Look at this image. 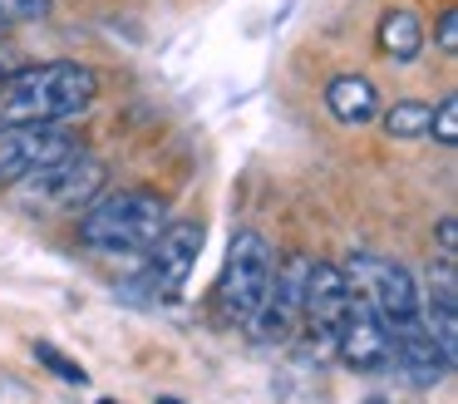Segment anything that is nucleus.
Returning <instances> with one entry per match:
<instances>
[{
    "instance_id": "1",
    "label": "nucleus",
    "mask_w": 458,
    "mask_h": 404,
    "mask_svg": "<svg viewBox=\"0 0 458 404\" xmlns=\"http://www.w3.org/2000/svg\"><path fill=\"white\" fill-rule=\"evenodd\" d=\"M99 94V74L74 59L25 64L5 74L0 84V128H30V124H64L84 114Z\"/></svg>"
},
{
    "instance_id": "16",
    "label": "nucleus",
    "mask_w": 458,
    "mask_h": 404,
    "mask_svg": "<svg viewBox=\"0 0 458 404\" xmlns=\"http://www.w3.org/2000/svg\"><path fill=\"white\" fill-rule=\"evenodd\" d=\"M35 355H40V360L50 365V370L60 374L64 384H84V380H89V370H84L80 360H70V355H60V350H55L50 340H40V345H35Z\"/></svg>"
},
{
    "instance_id": "12",
    "label": "nucleus",
    "mask_w": 458,
    "mask_h": 404,
    "mask_svg": "<svg viewBox=\"0 0 458 404\" xmlns=\"http://www.w3.org/2000/svg\"><path fill=\"white\" fill-rule=\"evenodd\" d=\"M326 108L340 118L345 128H360L379 114V94L365 74H335L326 84Z\"/></svg>"
},
{
    "instance_id": "10",
    "label": "nucleus",
    "mask_w": 458,
    "mask_h": 404,
    "mask_svg": "<svg viewBox=\"0 0 458 404\" xmlns=\"http://www.w3.org/2000/svg\"><path fill=\"white\" fill-rule=\"evenodd\" d=\"M335 355L350 365V370H360V374H375V370H389V365H394L389 325L379 321L360 296H355V305H350L345 325H340V335H335Z\"/></svg>"
},
{
    "instance_id": "8",
    "label": "nucleus",
    "mask_w": 458,
    "mask_h": 404,
    "mask_svg": "<svg viewBox=\"0 0 458 404\" xmlns=\"http://www.w3.org/2000/svg\"><path fill=\"white\" fill-rule=\"evenodd\" d=\"M198 252H202V222H168L163 236L148 246V286L153 296L173 301V296L188 286L192 266H198Z\"/></svg>"
},
{
    "instance_id": "21",
    "label": "nucleus",
    "mask_w": 458,
    "mask_h": 404,
    "mask_svg": "<svg viewBox=\"0 0 458 404\" xmlns=\"http://www.w3.org/2000/svg\"><path fill=\"white\" fill-rule=\"evenodd\" d=\"M0 84H5V59H0Z\"/></svg>"
},
{
    "instance_id": "3",
    "label": "nucleus",
    "mask_w": 458,
    "mask_h": 404,
    "mask_svg": "<svg viewBox=\"0 0 458 404\" xmlns=\"http://www.w3.org/2000/svg\"><path fill=\"white\" fill-rule=\"evenodd\" d=\"M271 276H276V252L261 232H237L227 246V262H222V281H217V305L227 321L251 325V315L267 305Z\"/></svg>"
},
{
    "instance_id": "20",
    "label": "nucleus",
    "mask_w": 458,
    "mask_h": 404,
    "mask_svg": "<svg viewBox=\"0 0 458 404\" xmlns=\"http://www.w3.org/2000/svg\"><path fill=\"white\" fill-rule=\"evenodd\" d=\"M158 404H182V400H173V394H158Z\"/></svg>"
},
{
    "instance_id": "14",
    "label": "nucleus",
    "mask_w": 458,
    "mask_h": 404,
    "mask_svg": "<svg viewBox=\"0 0 458 404\" xmlns=\"http://www.w3.org/2000/svg\"><path fill=\"white\" fill-rule=\"evenodd\" d=\"M385 133L394 138V143L428 138V104H419V99H399V104L385 114Z\"/></svg>"
},
{
    "instance_id": "15",
    "label": "nucleus",
    "mask_w": 458,
    "mask_h": 404,
    "mask_svg": "<svg viewBox=\"0 0 458 404\" xmlns=\"http://www.w3.org/2000/svg\"><path fill=\"white\" fill-rule=\"evenodd\" d=\"M428 138H438L444 148L458 143V94H444L428 108Z\"/></svg>"
},
{
    "instance_id": "9",
    "label": "nucleus",
    "mask_w": 458,
    "mask_h": 404,
    "mask_svg": "<svg viewBox=\"0 0 458 404\" xmlns=\"http://www.w3.org/2000/svg\"><path fill=\"white\" fill-rule=\"evenodd\" d=\"M350 305H355V291H350L345 271H340L335 262H310L306 296H301V321L335 345V335H340V325H345Z\"/></svg>"
},
{
    "instance_id": "7",
    "label": "nucleus",
    "mask_w": 458,
    "mask_h": 404,
    "mask_svg": "<svg viewBox=\"0 0 458 404\" xmlns=\"http://www.w3.org/2000/svg\"><path fill=\"white\" fill-rule=\"evenodd\" d=\"M306 276H310V256H291V262H276V276H271L267 305L251 315V335L261 345H286L301 325V296H306Z\"/></svg>"
},
{
    "instance_id": "11",
    "label": "nucleus",
    "mask_w": 458,
    "mask_h": 404,
    "mask_svg": "<svg viewBox=\"0 0 458 404\" xmlns=\"http://www.w3.org/2000/svg\"><path fill=\"white\" fill-rule=\"evenodd\" d=\"M389 340H394V365H399V370H409V380H414V384L448 380L454 360H448V355L434 345V335L424 331V321H419V315H414V321L389 325Z\"/></svg>"
},
{
    "instance_id": "4",
    "label": "nucleus",
    "mask_w": 458,
    "mask_h": 404,
    "mask_svg": "<svg viewBox=\"0 0 458 404\" xmlns=\"http://www.w3.org/2000/svg\"><path fill=\"white\" fill-rule=\"evenodd\" d=\"M350 281V291L369 305L385 325H399V321H414L419 315V281L409 266L389 262L379 252H350V262L340 266Z\"/></svg>"
},
{
    "instance_id": "19",
    "label": "nucleus",
    "mask_w": 458,
    "mask_h": 404,
    "mask_svg": "<svg viewBox=\"0 0 458 404\" xmlns=\"http://www.w3.org/2000/svg\"><path fill=\"white\" fill-rule=\"evenodd\" d=\"M438 49H444V55H458V10L454 5L438 15Z\"/></svg>"
},
{
    "instance_id": "5",
    "label": "nucleus",
    "mask_w": 458,
    "mask_h": 404,
    "mask_svg": "<svg viewBox=\"0 0 458 404\" xmlns=\"http://www.w3.org/2000/svg\"><path fill=\"white\" fill-rule=\"evenodd\" d=\"M104 177H109L104 158L74 148L64 163L45 168V173L21 177V183H15V197H21V202H30V207H55V212H84V207L104 193Z\"/></svg>"
},
{
    "instance_id": "18",
    "label": "nucleus",
    "mask_w": 458,
    "mask_h": 404,
    "mask_svg": "<svg viewBox=\"0 0 458 404\" xmlns=\"http://www.w3.org/2000/svg\"><path fill=\"white\" fill-rule=\"evenodd\" d=\"M454 252H458V217L444 212V217H438V256L454 262Z\"/></svg>"
},
{
    "instance_id": "2",
    "label": "nucleus",
    "mask_w": 458,
    "mask_h": 404,
    "mask_svg": "<svg viewBox=\"0 0 458 404\" xmlns=\"http://www.w3.org/2000/svg\"><path fill=\"white\" fill-rule=\"evenodd\" d=\"M168 227V202L148 187L99 193L80 217V242L99 256H148Z\"/></svg>"
},
{
    "instance_id": "6",
    "label": "nucleus",
    "mask_w": 458,
    "mask_h": 404,
    "mask_svg": "<svg viewBox=\"0 0 458 404\" xmlns=\"http://www.w3.org/2000/svg\"><path fill=\"white\" fill-rule=\"evenodd\" d=\"M74 138L64 133V124H30V128H0V183H21L30 173L64 163L74 153Z\"/></svg>"
},
{
    "instance_id": "22",
    "label": "nucleus",
    "mask_w": 458,
    "mask_h": 404,
    "mask_svg": "<svg viewBox=\"0 0 458 404\" xmlns=\"http://www.w3.org/2000/svg\"><path fill=\"white\" fill-rule=\"evenodd\" d=\"M99 404H123V400H99Z\"/></svg>"
},
{
    "instance_id": "17",
    "label": "nucleus",
    "mask_w": 458,
    "mask_h": 404,
    "mask_svg": "<svg viewBox=\"0 0 458 404\" xmlns=\"http://www.w3.org/2000/svg\"><path fill=\"white\" fill-rule=\"evenodd\" d=\"M55 0H0V25L5 20H21V25H30V20H50Z\"/></svg>"
},
{
    "instance_id": "13",
    "label": "nucleus",
    "mask_w": 458,
    "mask_h": 404,
    "mask_svg": "<svg viewBox=\"0 0 458 404\" xmlns=\"http://www.w3.org/2000/svg\"><path fill=\"white\" fill-rule=\"evenodd\" d=\"M375 39H379V55L389 64H414L419 49H424V25H419L414 10H385Z\"/></svg>"
}]
</instances>
